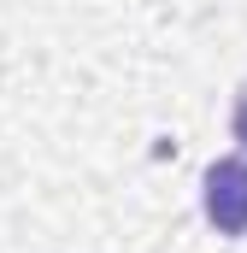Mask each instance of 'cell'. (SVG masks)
Returning <instances> with one entry per match:
<instances>
[{"label":"cell","instance_id":"obj_2","mask_svg":"<svg viewBox=\"0 0 247 253\" xmlns=\"http://www.w3.org/2000/svg\"><path fill=\"white\" fill-rule=\"evenodd\" d=\"M230 135H236V141L247 147V83L236 88V106H230Z\"/></svg>","mask_w":247,"mask_h":253},{"label":"cell","instance_id":"obj_1","mask_svg":"<svg viewBox=\"0 0 247 253\" xmlns=\"http://www.w3.org/2000/svg\"><path fill=\"white\" fill-rule=\"evenodd\" d=\"M200 206H206V224L218 236H247V159H212L206 177H200Z\"/></svg>","mask_w":247,"mask_h":253}]
</instances>
